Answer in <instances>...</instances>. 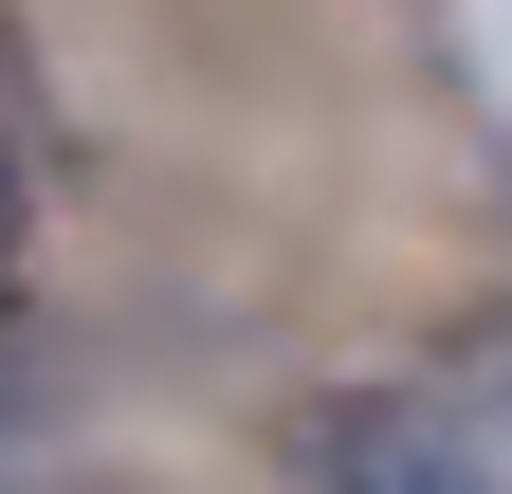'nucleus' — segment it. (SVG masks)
<instances>
[{
    "label": "nucleus",
    "mask_w": 512,
    "mask_h": 494,
    "mask_svg": "<svg viewBox=\"0 0 512 494\" xmlns=\"http://www.w3.org/2000/svg\"><path fill=\"white\" fill-rule=\"evenodd\" d=\"M293 458L330 476V494H512L476 421H439V403H403V385H348V403H311V421H293Z\"/></svg>",
    "instance_id": "1"
},
{
    "label": "nucleus",
    "mask_w": 512,
    "mask_h": 494,
    "mask_svg": "<svg viewBox=\"0 0 512 494\" xmlns=\"http://www.w3.org/2000/svg\"><path fill=\"white\" fill-rule=\"evenodd\" d=\"M0 220H19V165H0Z\"/></svg>",
    "instance_id": "2"
}]
</instances>
